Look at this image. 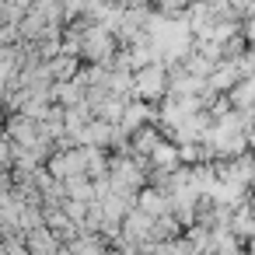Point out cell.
<instances>
[{"label":"cell","mask_w":255,"mask_h":255,"mask_svg":"<svg viewBox=\"0 0 255 255\" xmlns=\"http://www.w3.org/2000/svg\"><path fill=\"white\" fill-rule=\"evenodd\" d=\"M164 84H168V74H164V67H161V63H147V67H140V70H136V77H133V88H136V95H140V98L164 95Z\"/></svg>","instance_id":"6da1fadb"},{"label":"cell","mask_w":255,"mask_h":255,"mask_svg":"<svg viewBox=\"0 0 255 255\" xmlns=\"http://www.w3.org/2000/svg\"><path fill=\"white\" fill-rule=\"evenodd\" d=\"M74 70H77V60H74V56H56V60L49 63V74H53V77H60V81H63V77H70Z\"/></svg>","instance_id":"7a4b0ae2"}]
</instances>
